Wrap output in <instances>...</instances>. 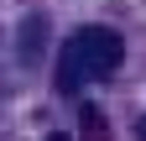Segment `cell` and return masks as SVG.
Wrapping results in <instances>:
<instances>
[{"instance_id":"cell-1","label":"cell","mask_w":146,"mask_h":141,"mask_svg":"<svg viewBox=\"0 0 146 141\" xmlns=\"http://www.w3.org/2000/svg\"><path fill=\"white\" fill-rule=\"evenodd\" d=\"M125 58V42L115 26H78L63 47V63H58V89L73 94L84 78H110Z\"/></svg>"},{"instance_id":"cell-2","label":"cell","mask_w":146,"mask_h":141,"mask_svg":"<svg viewBox=\"0 0 146 141\" xmlns=\"http://www.w3.org/2000/svg\"><path fill=\"white\" fill-rule=\"evenodd\" d=\"M36 37H42V16H31L21 26V63H36Z\"/></svg>"},{"instance_id":"cell-3","label":"cell","mask_w":146,"mask_h":141,"mask_svg":"<svg viewBox=\"0 0 146 141\" xmlns=\"http://www.w3.org/2000/svg\"><path fill=\"white\" fill-rule=\"evenodd\" d=\"M141 141H146V120H141Z\"/></svg>"},{"instance_id":"cell-4","label":"cell","mask_w":146,"mask_h":141,"mask_svg":"<svg viewBox=\"0 0 146 141\" xmlns=\"http://www.w3.org/2000/svg\"><path fill=\"white\" fill-rule=\"evenodd\" d=\"M52 141H63V136H52Z\"/></svg>"}]
</instances>
